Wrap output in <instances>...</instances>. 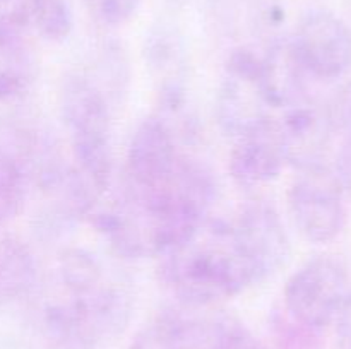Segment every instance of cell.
<instances>
[{"label": "cell", "mask_w": 351, "mask_h": 349, "mask_svg": "<svg viewBox=\"0 0 351 349\" xmlns=\"http://www.w3.org/2000/svg\"><path fill=\"white\" fill-rule=\"evenodd\" d=\"M160 259L161 281L185 307H213L257 284L232 222L208 218Z\"/></svg>", "instance_id": "6da1fadb"}, {"label": "cell", "mask_w": 351, "mask_h": 349, "mask_svg": "<svg viewBox=\"0 0 351 349\" xmlns=\"http://www.w3.org/2000/svg\"><path fill=\"white\" fill-rule=\"evenodd\" d=\"M58 109L69 135L72 164L99 192L112 185V112L95 79L69 74L58 92Z\"/></svg>", "instance_id": "7a4b0ae2"}, {"label": "cell", "mask_w": 351, "mask_h": 349, "mask_svg": "<svg viewBox=\"0 0 351 349\" xmlns=\"http://www.w3.org/2000/svg\"><path fill=\"white\" fill-rule=\"evenodd\" d=\"M269 98L263 79L261 55L237 48L225 62L216 92V118L226 135L240 139L273 122Z\"/></svg>", "instance_id": "3957f363"}, {"label": "cell", "mask_w": 351, "mask_h": 349, "mask_svg": "<svg viewBox=\"0 0 351 349\" xmlns=\"http://www.w3.org/2000/svg\"><path fill=\"white\" fill-rule=\"evenodd\" d=\"M348 293V274L335 257L321 255L295 270L283 289L285 308L295 324L311 331L329 325Z\"/></svg>", "instance_id": "277c9868"}, {"label": "cell", "mask_w": 351, "mask_h": 349, "mask_svg": "<svg viewBox=\"0 0 351 349\" xmlns=\"http://www.w3.org/2000/svg\"><path fill=\"white\" fill-rule=\"evenodd\" d=\"M343 190L326 164L300 171L295 178L288 190V212L305 240L322 245L338 238L346 222Z\"/></svg>", "instance_id": "5b68a950"}, {"label": "cell", "mask_w": 351, "mask_h": 349, "mask_svg": "<svg viewBox=\"0 0 351 349\" xmlns=\"http://www.w3.org/2000/svg\"><path fill=\"white\" fill-rule=\"evenodd\" d=\"M298 62L311 79L335 81L351 67V29L329 10H311L290 38Z\"/></svg>", "instance_id": "8992f818"}, {"label": "cell", "mask_w": 351, "mask_h": 349, "mask_svg": "<svg viewBox=\"0 0 351 349\" xmlns=\"http://www.w3.org/2000/svg\"><path fill=\"white\" fill-rule=\"evenodd\" d=\"M232 226L256 283H263L287 266L291 252L290 238L273 204L264 201L250 202Z\"/></svg>", "instance_id": "52a82bcc"}, {"label": "cell", "mask_w": 351, "mask_h": 349, "mask_svg": "<svg viewBox=\"0 0 351 349\" xmlns=\"http://www.w3.org/2000/svg\"><path fill=\"white\" fill-rule=\"evenodd\" d=\"M180 157L173 129L161 116H149L130 137L123 185L137 192L160 188L175 173Z\"/></svg>", "instance_id": "ba28073f"}, {"label": "cell", "mask_w": 351, "mask_h": 349, "mask_svg": "<svg viewBox=\"0 0 351 349\" xmlns=\"http://www.w3.org/2000/svg\"><path fill=\"white\" fill-rule=\"evenodd\" d=\"M274 130L285 164L300 171L324 164L335 133L324 105L307 98L288 106L281 118L274 122Z\"/></svg>", "instance_id": "9c48e42d"}, {"label": "cell", "mask_w": 351, "mask_h": 349, "mask_svg": "<svg viewBox=\"0 0 351 349\" xmlns=\"http://www.w3.org/2000/svg\"><path fill=\"white\" fill-rule=\"evenodd\" d=\"M144 58L158 82L160 105L167 115L178 116L187 108V58L180 36L168 26H158L146 34Z\"/></svg>", "instance_id": "30bf717a"}, {"label": "cell", "mask_w": 351, "mask_h": 349, "mask_svg": "<svg viewBox=\"0 0 351 349\" xmlns=\"http://www.w3.org/2000/svg\"><path fill=\"white\" fill-rule=\"evenodd\" d=\"M285 166L274 122L257 132L237 139L230 154V174L239 187L261 188L273 183Z\"/></svg>", "instance_id": "8fae6325"}, {"label": "cell", "mask_w": 351, "mask_h": 349, "mask_svg": "<svg viewBox=\"0 0 351 349\" xmlns=\"http://www.w3.org/2000/svg\"><path fill=\"white\" fill-rule=\"evenodd\" d=\"M263 60V79L271 106L285 109L311 98L307 89V72L298 62L290 38H274Z\"/></svg>", "instance_id": "7c38bea8"}, {"label": "cell", "mask_w": 351, "mask_h": 349, "mask_svg": "<svg viewBox=\"0 0 351 349\" xmlns=\"http://www.w3.org/2000/svg\"><path fill=\"white\" fill-rule=\"evenodd\" d=\"M36 77V60L24 34L0 33V108L19 106Z\"/></svg>", "instance_id": "4fadbf2b"}, {"label": "cell", "mask_w": 351, "mask_h": 349, "mask_svg": "<svg viewBox=\"0 0 351 349\" xmlns=\"http://www.w3.org/2000/svg\"><path fill=\"white\" fill-rule=\"evenodd\" d=\"M202 334L204 317L168 311L144 325L130 349H201Z\"/></svg>", "instance_id": "5bb4252c"}, {"label": "cell", "mask_w": 351, "mask_h": 349, "mask_svg": "<svg viewBox=\"0 0 351 349\" xmlns=\"http://www.w3.org/2000/svg\"><path fill=\"white\" fill-rule=\"evenodd\" d=\"M36 263L23 240L0 222V294L19 296L33 287Z\"/></svg>", "instance_id": "9a60e30c"}, {"label": "cell", "mask_w": 351, "mask_h": 349, "mask_svg": "<svg viewBox=\"0 0 351 349\" xmlns=\"http://www.w3.org/2000/svg\"><path fill=\"white\" fill-rule=\"evenodd\" d=\"M26 201V170L23 161L0 147V222L9 224Z\"/></svg>", "instance_id": "2e32d148"}, {"label": "cell", "mask_w": 351, "mask_h": 349, "mask_svg": "<svg viewBox=\"0 0 351 349\" xmlns=\"http://www.w3.org/2000/svg\"><path fill=\"white\" fill-rule=\"evenodd\" d=\"M31 23L45 40L62 43L74 27L71 0H31Z\"/></svg>", "instance_id": "e0dca14e"}, {"label": "cell", "mask_w": 351, "mask_h": 349, "mask_svg": "<svg viewBox=\"0 0 351 349\" xmlns=\"http://www.w3.org/2000/svg\"><path fill=\"white\" fill-rule=\"evenodd\" d=\"M82 2L96 23L115 27L129 23L136 16L143 0H82Z\"/></svg>", "instance_id": "ac0fdd59"}, {"label": "cell", "mask_w": 351, "mask_h": 349, "mask_svg": "<svg viewBox=\"0 0 351 349\" xmlns=\"http://www.w3.org/2000/svg\"><path fill=\"white\" fill-rule=\"evenodd\" d=\"M31 24V0H0V33L24 34Z\"/></svg>", "instance_id": "d6986e66"}, {"label": "cell", "mask_w": 351, "mask_h": 349, "mask_svg": "<svg viewBox=\"0 0 351 349\" xmlns=\"http://www.w3.org/2000/svg\"><path fill=\"white\" fill-rule=\"evenodd\" d=\"M328 118L335 132L351 133V82L341 86L324 105Z\"/></svg>", "instance_id": "ffe728a7"}, {"label": "cell", "mask_w": 351, "mask_h": 349, "mask_svg": "<svg viewBox=\"0 0 351 349\" xmlns=\"http://www.w3.org/2000/svg\"><path fill=\"white\" fill-rule=\"evenodd\" d=\"M332 322L336 324V332H338L339 339L351 346V291L343 298Z\"/></svg>", "instance_id": "44dd1931"}, {"label": "cell", "mask_w": 351, "mask_h": 349, "mask_svg": "<svg viewBox=\"0 0 351 349\" xmlns=\"http://www.w3.org/2000/svg\"><path fill=\"white\" fill-rule=\"evenodd\" d=\"M339 183L343 188H348L351 192V133L346 139L345 146H343L341 154L338 159V171H336Z\"/></svg>", "instance_id": "7402d4cb"}]
</instances>
